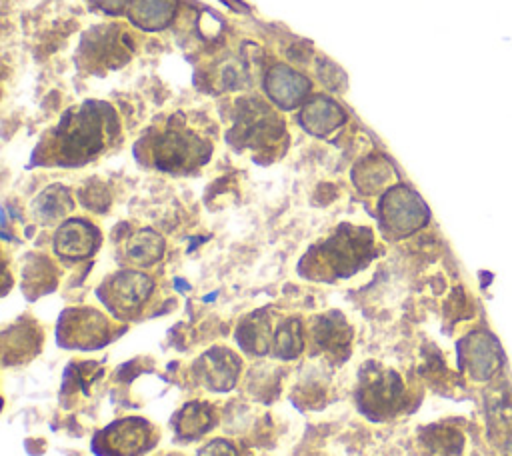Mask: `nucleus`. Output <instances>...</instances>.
I'll list each match as a JSON object with an SVG mask.
<instances>
[{
	"label": "nucleus",
	"instance_id": "14",
	"mask_svg": "<svg viewBox=\"0 0 512 456\" xmlns=\"http://www.w3.org/2000/svg\"><path fill=\"white\" fill-rule=\"evenodd\" d=\"M70 208H72V204H70L68 192L60 186L46 188L34 202V210H36L38 218H42L44 222H54V220L62 218Z\"/></svg>",
	"mask_w": 512,
	"mask_h": 456
},
{
	"label": "nucleus",
	"instance_id": "16",
	"mask_svg": "<svg viewBox=\"0 0 512 456\" xmlns=\"http://www.w3.org/2000/svg\"><path fill=\"white\" fill-rule=\"evenodd\" d=\"M174 8V0H138L136 14L142 18L140 24H164Z\"/></svg>",
	"mask_w": 512,
	"mask_h": 456
},
{
	"label": "nucleus",
	"instance_id": "17",
	"mask_svg": "<svg viewBox=\"0 0 512 456\" xmlns=\"http://www.w3.org/2000/svg\"><path fill=\"white\" fill-rule=\"evenodd\" d=\"M196 456H240L236 446L230 440L224 438H214L210 442H206Z\"/></svg>",
	"mask_w": 512,
	"mask_h": 456
},
{
	"label": "nucleus",
	"instance_id": "11",
	"mask_svg": "<svg viewBox=\"0 0 512 456\" xmlns=\"http://www.w3.org/2000/svg\"><path fill=\"white\" fill-rule=\"evenodd\" d=\"M314 340L322 350L340 354L348 350L352 342V330L340 314H326L318 320V326L314 328Z\"/></svg>",
	"mask_w": 512,
	"mask_h": 456
},
{
	"label": "nucleus",
	"instance_id": "1",
	"mask_svg": "<svg viewBox=\"0 0 512 456\" xmlns=\"http://www.w3.org/2000/svg\"><path fill=\"white\" fill-rule=\"evenodd\" d=\"M402 396V380L396 372L366 364L360 370L358 388H356V404L360 412H364L372 420L386 418L396 412Z\"/></svg>",
	"mask_w": 512,
	"mask_h": 456
},
{
	"label": "nucleus",
	"instance_id": "8",
	"mask_svg": "<svg viewBox=\"0 0 512 456\" xmlns=\"http://www.w3.org/2000/svg\"><path fill=\"white\" fill-rule=\"evenodd\" d=\"M98 246V230L86 220H66L56 236L54 248L64 258H84L90 256Z\"/></svg>",
	"mask_w": 512,
	"mask_h": 456
},
{
	"label": "nucleus",
	"instance_id": "9",
	"mask_svg": "<svg viewBox=\"0 0 512 456\" xmlns=\"http://www.w3.org/2000/svg\"><path fill=\"white\" fill-rule=\"evenodd\" d=\"M214 410L206 402H188L174 416V432L182 440H196L214 426Z\"/></svg>",
	"mask_w": 512,
	"mask_h": 456
},
{
	"label": "nucleus",
	"instance_id": "13",
	"mask_svg": "<svg viewBox=\"0 0 512 456\" xmlns=\"http://www.w3.org/2000/svg\"><path fill=\"white\" fill-rule=\"evenodd\" d=\"M164 252V240L154 230L136 232L126 244V256L138 266L154 264Z\"/></svg>",
	"mask_w": 512,
	"mask_h": 456
},
{
	"label": "nucleus",
	"instance_id": "3",
	"mask_svg": "<svg viewBox=\"0 0 512 456\" xmlns=\"http://www.w3.org/2000/svg\"><path fill=\"white\" fill-rule=\"evenodd\" d=\"M56 336L60 346L90 350L104 346L112 338V332L108 320L98 310L74 308L60 316Z\"/></svg>",
	"mask_w": 512,
	"mask_h": 456
},
{
	"label": "nucleus",
	"instance_id": "5",
	"mask_svg": "<svg viewBox=\"0 0 512 456\" xmlns=\"http://www.w3.org/2000/svg\"><path fill=\"white\" fill-rule=\"evenodd\" d=\"M240 370V358L232 350L222 346L210 348L194 364L196 378L212 392H228L230 388H234Z\"/></svg>",
	"mask_w": 512,
	"mask_h": 456
},
{
	"label": "nucleus",
	"instance_id": "15",
	"mask_svg": "<svg viewBox=\"0 0 512 456\" xmlns=\"http://www.w3.org/2000/svg\"><path fill=\"white\" fill-rule=\"evenodd\" d=\"M270 92L274 94V98L280 102V104H294L298 98H300V92L306 90V82L302 80V76L290 72V70H284V68H278L274 72V78L270 76V84H268Z\"/></svg>",
	"mask_w": 512,
	"mask_h": 456
},
{
	"label": "nucleus",
	"instance_id": "18",
	"mask_svg": "<svg viewBox=\"0 0 512 456\" xmlns=\"http://www.w3.org/2000/svg\"><path fill=\"white\" fill-rule=\"evenodd\" d=\"M164 456H170V454H164Z\"/></svg>",
	"mask_w": 512,
	"mask_h": 456
},
{
	"label": "nucleus",
	"instance_id": "4",
	"mask_svg": "<svg viewBox=\"0 0 512 456\" xmlns=\"http://www.w3.org/2000/svg\"><path fill=\"white\" fill-rule=\"evenodd\" d=\"M152 288H154V284L146 274L134 272V270H124V272L114 274L100 288V298L116 314L128 316L130 312L140 310V306L152 294Z\"/></svg>",
	"mask_w": 512,
	"mask_h": 456
},
{
	"label": "nucleus",
	"instance_id": "2",
	"mask_svg": "<svg viewBox=\"0 0 512 456\" xmlns=\"http://www.w3.org/2000/svg\"><path fill=\"white\" fill-rule=\"evenodd\" d=\"M154 444V426L144 418L130 416L102 428L92 440V450L98 456H142Z\"/></svg>",
	"mask_w": 512,
	"mask_h": 456
},
{
	"label": "nucleus",
	"instance_id": "6",
	"mask_svg": "<svg viewBox=\"0 0 512 456\" xmlns=\"http://www.w3.org/2000/svg\"><path fill=\"white\" fill-rule=\"evenodd\" d=\"M380 216L382 224L396 232V234H408L410 230L418 228L424 222L426 210L418 196H414L408 188L396 186L386 192V196L380 202Z\"/></svg>",
	"mask_w": 512,
	"mask_h": 456
},
{
	"label": "nucleus",
	"instance_id": "7",
	"mask_svg": "<svg viewBox=\"0 0 512 456\" xmlns=\"http://www.w3.org/2000/svg\"><path fill=\"white\" fill-rule=\"evenodd\" d=\"M370 230H360L354 234H338L334 238H330L324 246L322 252L328 258V262L334 266V272L338 276H346L350 272H354L358 266H362L360 262L364 260V252L366 248H370Z\"/></svg>",
	"mask_w": 512,
	"mask_h": 456
},
{
	"label": "nucleus",
	"instance_id": "10",
	"mask_svg": "<svg viewBox=\"0 0 512 456\" xmlns=\"http://www.w3.org/2000/svg\"><path fill=\"white\" fill-rule=\"evenodd\" d=\"M272 336L274 328L264 312H256L244 318L236 332V340L250 354H266L268 350H272Z\"/></svg>",
	"mask_w": 512,
	"mask_h": 456
},
{
	"label": "nucleus",
	"instance_id": "12",
	"mask_svg": "<svg viewBox=\"0 0 512 456\" xmlns=\"http://www.w3.org/2000/svg\"><path fill=\"white\" fill-rule=\"evenodd\" d=\"M304 350L302 324L296 318H288L274 328L272 354L282 360H292Z\"/></svg>",
	"mask_w": 512,
	"mask_h": 456
}]
</instances>
